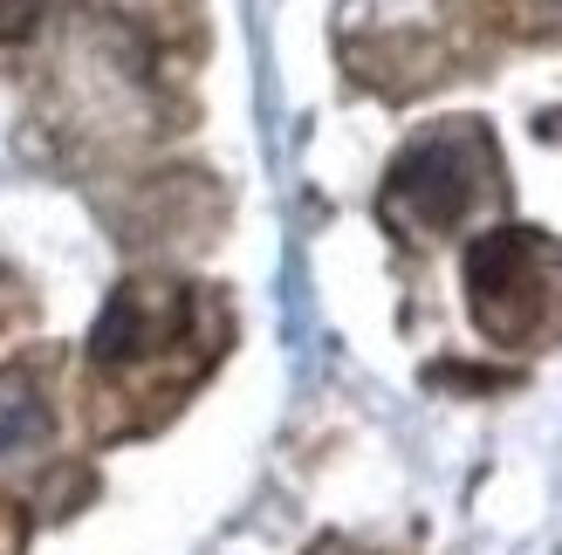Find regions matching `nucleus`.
Returning <instances> with one entry per match:
<instances>
[{"label":"nucleus","mask_w":562,"mask_h":555,"mask_svg":"<svg viewBox=\"0 0 562 555\" xmlns=\"http://www.w3.org/2000/svg\"><path fill=\"white\" fill-rule=\"evenodd\" d=\"M308 555H363V548H350V542H316Z\"/></svg>","instance_id":"nucleus-6"},{"label":"nucleus","mask_w":562,"mask_h":555,"mask_svg":"<svg viewBox=\"0 0 562 555\" xmlns=\"http://www.w3.org/2000/svg\"><path fill=\"white\" fill-rule=\"evenodd\" d=\"M48 439V405L27 377H0V460L35 453Z\"/></svg>","instance_id":"nucleus-4"},{"label":"nucleus","mask_w":562,"mask_h":555,"mask_svg":"<svg viewBox=\"0 0 562 555\" xmlns=\"http://www.w3.org/2000/svg\"><path fill=\"white\" fill-rule=\"evenodd\" d=\"M467 295H473V322L501 343H521L542 329V302H549V247L521 227H501L487 240L467 247Z\"/></svg>","instance_id":"nucleus-2"},{"label":"nucleus","mask_w":562,"mask_h":555,"mask_svg":"<svg viewBox=\"0 0 562 555\" xmlns=\"http://www.w3.org/2000/svg\"><path fill=\"white\" fill-rule=\"evenodd\" d=\"M186 329H192V295L179 282H124L90 329V356L103 371H131L145 356L172 350Z\"/></svg>","instance_id":"nucleus-3"},{"label":"nucleus","mask_w":562,"mask_h":555,"mask_svg":"<svg viewBox=\"0 0 562 555\" xmlns=\"http://www.w3.org/2000/svg\"><path fill=\"white\" fill-rule=\"evenodd\" d=\"M494 179V145L473 124H446L426 131L418 145L391 165L384 179V213L412 234H439V227H460L473 213V200L487 192Z\"/></svg>","instance_id":"nucleus-1"},{"label":"nucleus","mask_w":562,"mask_h":555,"mask_svg":"<svg viewBox=\"0 0 562 555\" xmlns=\"http://www.w3.org/2000/svg\"><path fill=\"white\" fill-rule=\"evenodd\" d=\"M35 14H42V0H0V35H21Z\"/></svg>","instance_id":"nucleus-5"}]
</instances>
